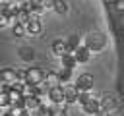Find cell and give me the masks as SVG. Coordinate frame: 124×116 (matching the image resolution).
Returning a JSON list of instances; mask_svg holds the SVG:
<instances>
[{
	"label": "cell",
	"mask_w": 124,
	"mask_h": 116,
	"mask_svg": "<svg viewBox=\"0 0 124 116\" xmlns=\"http://www.w3.org/2000/svg\"><path fill=\"white\" fill-rule=\"evenodd\" d=\"M83 43L87 44V48H89L91 52H101V50H105V46H107V35L101 33V31H91V33L85 37Z\"/></svg>",
	"instance_id": "cell-1"
},
{
	"label": "cell",
	"mask_w": 124,
	"mask_h": 116,
	"mask_svg": "<svg viewBox=\"0 0 124 116\" xmlns=\"http://www.w3.org/2000/svg\"><path fill=\"white\" fill-rule=\"evenodd\" d=\"M45 70L43 68H37V66H31L27 68V75H25V81L31 83V85H41L45 83Z\"/></svg>",
	"instance_id": "cell-2"
},
{
	"label": "cell",
	"mask_w": 124,
	"mask_h": 116,
	"mask_svg": "<svg viewBox=\"0 0 124 116\" xmlns=\"http://www.w3.org/2000/svg\"><path fill=\"white\" fill-rule=\"evenodd\" d=\"M62 89H64V99H66L68 104L78 102V99H79V89L76 87V83H64Z\"/></svg>",
	"instance_id": "cell-3"
},
{
	"label": "cell",
	"mask_w": 124,
	"mask_h": 116,
	"mask_svg": "<svg viewBox=\"0 0 124 116\" xmlns=\"http://www.w3.org/2000/svg\"><path fill=\"white\" fill-rule=\"evenodd\" d=\"M81 108H83V112H85V114L97 116V114L103 110V106H101V99H99V97H91L85 104H81Z\"/></svg>",
	"instance_id": "cell-4"
},
{
	"label": "cell",
	"mask_w": 124,
	"mask_h": 116,
	"mask_svg": "<svg viewBox=\"0 0 124 116\" xmlns=\"http://www.w3.org/2000/svg\"><path fill=\"white\" fill-rule=\"evenodd\" d=\"M50 50H52V54H54V56H58V58H62L64 54H68V52H70V46H68V41H62V39H56V41L52 43V46H50Z\"/></svg>",
	"instance_id": "cell-5"
},
{
	"label": "cell",
	"mask_w": 124,
	"mask_h": 116,
	"mask_svg": "<svg viewBox=\"0 0 124 116\" xmlns=\"http://www.w3.org/2000/svg\"><path fill=\"white\" fill-rule=\"evenodd\" d=\"M45 85H46L48 89H52V87H60V85H62L60 73L54 72V70H46V73H45Z\"/></svg>",
	"instance_id": "cell-6"
},
{
	"label": "cell",
	"mask_w": 124,
	"mask_h": 116,
	"mask_svg": "<svg viewBox=\"0 0 124 116\" xmlns=\"http://www.w3.org/2000/svg\"><path fill=\"white\" fill-rule=\"evenodd\" d=\"M76 87H78L79 91H91V89H93V75H89V73H81V75H78V79H76Z\"/></svg>",
	"instance_id": "cell-7"
},
{
	"label": "cell",
	"mask_w": 124,
	"mask_h": 116,
	"mask_svg": "<svg viewBox=\"0 0 124 116\" xmlns=\"http://www.w3.org/2000/svg\"><path fill=\"white\" fill-rule=\"evenodd\" d=\"M25 27H27V35H31V37H39L41 31H43V23H41L39 15H33L31 21H29Z\"/></svg>",
	"instance_id": "cell-8"
},
{
	"label": "cell",
	"mask_w": 124,
	"mask_h": 116,
	"mask_svg": "<svg viewBox=\"0 0 124 116\" xmlns=\"http://www.w3.org/2000/svg\"><path fill=\"white\" fill-rule=\"evenodd\" d=\"M74 56H76L78 64H85V62H89V58H91V50H89V48H87V44L83 43V44H79V46L76 48Z\"/></svg>",
	"instance_id": "cell-9"
},
{
	"label": "cell",
	"mask_w": 124,
	"mask_h": 116,
	"mask_svg": "<svg viewBox=\"0 0 124 116\" xmlns=\"http://www.w3.org/2000/svg\"><path fill=\"white\" fill-rule=\"evenodd\" d=\"M48 97H50L52 104H62V102H66L62 85H60V87H52V89H48Z\"/></svg>",
	"instance_id": "cell-10"
},
{
	"label": "cell",
	"mask_w": 124,
	"mask_h": 116,
	"mask_svg": "<svg viewBox=\"0 0 124 116\" xmlns=\"http://www.w3.org/2000/svg\"><path fill=\"white\" fill-rule=\"evenodd\" d=\"M2 81H6V83H14V81H17V70H14V68H4L2 70Z\"/></svg>",
	"instance_id": "cell-11"
},
{
	"label": "cell",
	"mask_w": 124,
	"mask_h": 116,
	"mask_svg": "<svg viewBox=\"0 0 124 116\" xmlns=\"http://www.w3.org/2000/svg\"><path fill=\"white\" fill-rule=\"evenodd\" d=\"M25 108H27V112L35 114V112L41 108V101H39V97H27V99H25Z\"/></svg>",
	"instance_id": "cell-12"
},
{
	"label": "cell",
	"mask_w": 124,
	"mask_h": 116,
	"mask_svg": "<svg viewBox=\"0 0 124 116\" xmlns=\"http://www.w3.org/2000/svg\"><path fill=\"white\" fill-rule=\"evenodd\" d=\"M60 66H62V68H68V70H74V68L78 66V60H76L74 54H64V56L60 58Z\"/></svg>",
	"instance_id": "cell-13"
},
{
	"label": "cell",
	"mask_w": 124,
	"mask_h": 116,
	"mask_svg": "<svg viewBox=\"0 0 124 116\" xmlns=\"http://www.w3.org/2000/svg\"><path fill=\"white\" fill-rule=\"evenodd\" d=\"M19 58H21V60H25V62H31V60L35 58L33 48H29V46H21V48H19Z\"/></svg>",
	"instance_id": "cell-14"
},
{
	"label": "cell",
	"mask_w": 124,
	"mask_h": 116,
	"mask_svg": "<svg viewBox=\"0 0 124 116\" xmlns=\"http://www.w3.org/2000/svg\"><path fill=\"white\" fill-rule=\"evenodd\" d=\"M58 73H60V79H62V85H64V83H70V81L74 79V70H68V68H62V70H60Z\"/></svg>",
	"instance_id": "cell-15"
},
{
	"label": "cell",
	"mask_w": 124,
	"mask_h": 116,
	"mask_svg": "<svg viewBox=\"0 0 124 116\" xmlns=\"http://www.w3.org/2000/svg\"><path fill=\"white\" fill-rule=\"evenodd\" d=\"M52 10H54V12L58 14V15H64V14L68 12V2H66V0H56V2H54V8H52Z\"/></svg>",
	"instance_id": "cell-16"
},
{
	"label": "cell",
	"mask_w": 124,
	"mask_h": 116,
	"mask_svg": "<svg viewBox=\"0 0 124 116\" xmlns=\"http://www.w3.org/2000/svg\"><path fill=\"white\" fill-rule=\"evenodd\" d=\"M12 33H14L16 37H23V35H27V27H25L23 23H14V25H12Z\"/></svg>",
	"instance_id": "cell-17"
},
{
	"label": "cell",
	"mask_w": 124,
	"mask_h": 116,
	"mask_svg": "<svg viewBox=\"0 0 124 116\" xmlns=\"http://www.w3.org/2000/svg\"><path fill=\"white\" fill-rule=\"evenodd\" d=\"M91 97H93L91 91H79V99H78V102H79V104H85Z\"/></svg>",
	"instance_id": "cell-18"
},
{
	"label": "cell",
	"mask_w": 124,
	"mask_h": 116,
	"mask_svg": "<svg viewBox=\"0 0 124 116\" xmlns=\"http://www.w3.org/2000/svg\"><path fill=\"white\" fill-rule=\"evenodd\" d=\"M68 44H70V46H74V48H78V46H79V44H83V43H81L79 35H72V37H70V41H68Z\"/></svg>",
	"instance_id": "cell-19"
},
{
	"label": "cell",
	"mask_w": 124,
	"mask_h": 116,
	"mask_svg": "<svg viewBox=\"0 0 124 116\" xmlns=\"http://www.w3.org/2000/svg\"><path fill=\"white\" fill-rule=\"evenodd\" d=\"M112 6H114V10H116L118 14H124V0H116Z\"/></svg>",
	"instance_id": "cell-20"
},
{
	"label": "cell",
	"mask_w": 124,
	"mask_h": 116,
	"mask_svg": "<svg viewBox=\"0 0 124 116\" xmlns=\"http://www.w3.org/2000/svg\"><path fill=\"white\" fill-rule=\"evenodd\" d=\"M54 2H56V0H41V4H43L45 10H52V8H54Z\"/></svg>",
	"instance_id": "cell-21"
},
{
	"label": "cell",
	"mask_w": 124,
	"mask_h": 116,
	"mask_svg": "<svg viewBox=\"0 0 124 116\" xmlns=\"http://www.w3.org/2000/svg\"><path fill=\"white\" fill-rule=\"evenodd\" d=\"M116 112H118V110H116ZM116 112H107V110H101L97 116H116Z\"/></svg>",
	"instance_id": "cell-22"
},
{
	"label": "cell",
	"mask_w": 124,
	"mask_h": 116,
	"mask_svg": "<svg viewBox=\"0 0 124 116\" xmlns=\"http://www.w3.org/2000/svg\"><path fill=\"white\" fill-rule=\"evenodd\" d=\"M103 2H105V4H114L116 0H103Z\"/></svg>",
	"instance_id": "cell-23"
},
{
	"label": "cell",
	"mask_w": 124,
	"mask_h": 116,
	"mask_svg": "<svg viewBox=\"0 0 124 116\" xmlns=\"http://www.w3.org/2000/svg\"><path fill=\"white\" fill-rule=\"evenodd\" d=\"M2 116H14V114H10V112H4V114H2Z\"/></svg>",
	"instance_id": "cell-24"
},
{
	"label": "cell",
	"mask_w": 124,
	"mask_h": 116,
	"mask_svg": "<svg viewBox=\"0 0 124 116\" xmlns=\"http://www.w3.org/2000/svg\"><path fill=\"white\" fill-rule=\"evenodd\" d=\"M2 114H4V108H2V106H0V116H2Z\"/></svg>",
	"instance_id": "cell-25"
},
{
	"label": "cell",
	"mask_w": 124,
	"mask_h": 116,
	"mask_svg": "<svg viewBox=\"0 0 124 116\" xmlns=\"http://www.w3.org/2000/svg\"><path fill=\"white\" fill-rule=\"evenodd\" d=\"M0 81H2V70H0Z\"/></svg>",
	"instance_id": "cell-26"
}]
</instances>
